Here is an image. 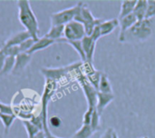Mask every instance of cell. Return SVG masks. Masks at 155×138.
Returning a JSON list of instances; mask_svg holds the SVG:
<instances>
[{
    "label": "cell",
    "mask_w": 155,
    "mask_h": 138,
    "mask_svg": "<svg viewBox=\"0 0 155 138\" xmlns=\"http://www.w3.org/2000/svg\"><path fill=\"white\" fill-rule=\"evenodd\" d=\"M35 42V40L33 39L32 37L29 38V39H27V40H25V42H23L21 45H18V48H19L20 53H27L30 50V48L33 46V45H34Z\"/></svg>",
    "instance_id": "cell-26"
},
{
    "label": "cell",
    "mask_w": 155,
    "mask_h": 138,
    "mask_svg": "<svg viewBox=\"0 0 155 138\" xmlns=\"http://www.w3.org/2000/svg\"><path fill=\"white\" fill-rule=\"evenodd\" d=\"M15 56H6L4 66L0 72V76H6L10 73H12L14 66H15Z\"/></svg>",
    "instance_id": "cell-23"
},
{
    "label": "cell",
    "mask_w": 155,
    "mask_h": 138,
    "mask_svg": "<svg viewBox=\"0 0 155 138\" xmlns=\"http://www.w3.org/2000/svg\"><path fill=\"white\" fill-rule=\"evenodd\" d=\"M6 59V55L4 53V51L0 48V72L4 66V64H5V61Z\"/></svg>",
    "instance_id": "cell-33"
},
{
    "label": "cell",
    "mask_w": 155,
    "mask_h": 138,
    "mask_svg": "<svg viewBox=\"0 0 155 138\" xmlns=\"http://www.w3.org/2000/svg\"><path fill=\"white\" fill-rule=\"evenodd\" d=\"M101 75L102 72L98 71L96 69L93 70L91 73H89L87 76H85V77L87 78V80L90 82V84L98 91L99 88V83H100V78H101Z\"/></svg>",
    "instance_id": "cell-22"
},
{
    "label": "cell",
    "mask_w": 155,
    "mask_h": 138,
    "mask_svg": "<svg viewBox=\"0 0 155 138\" xmlns=\"http://www.w3.org/2000/svg\"><path fill=\"white\" fill-rule=\"evenodd\" d=\"M54 43H56V42L54 41V40H52V39H49V38H47L45 36L39 37L38 40H36L34 43L33 46L30 48V50L27 52V54H29V55L32 56L34 53L38 52V51H41V50H44V49L49 47L50 45H54Z\"/></svg>",
    "instance_id": "cell-14"
},
{
    "label": "cell",
    "mask_w": 155,
    "mask_h": 138,
    "mask_svg": "<svg viewBox=\"0 0 155 138\" xmlns=\"http://www.w3.org/2000/svg\"><path fill=\"white\" fill-rule=\"evenodd\" d=\"M118 26H119L118 18H113L110 20H104L99 25L102 36H106V35L112 34Z\"/></svg>",
    "instance_id": "cell-12"
},
{
    "label": "cell",
    "mask_w": 155,
    "mask_h": 138,
    "mask_svg": "<svg viewBox=\"0 0 155 138\" xmlns=\"http://www.w3.org/2000/svg\"><path fill=\"white\" fill-rule=\"evenodd\" d=\"M62 124V121L61 119L58 117V116H52L50 119H49V125L53 127H59Z\"/></svg>",
    "instance_id": "cell-31"
},
{
    "label": "cell",
    "mask_w": 155,
    "mask_h": 138,
    "mask_svg": "<svg viewBox=\"0 0 155 138\" xmlns=\"http://www.w3.org/2000/svg\"><path fill=\"white\" fill-rule=\"evenodd\" d=\"M34 138H46V136H45V134L44 131H40L39 133H37V134L34 136Z\"/></svg>",
    "instance_id": "cell-34"
},
{
    "label": "cell",
    "mask_w": 155,
    "mask_h": 138,
    "mask_svg": "<svg viewBox=\"0 0 155 138\" xmlns=\"http://www.w3.org/2000/svg\"><path fill=\"white\" fill-rule=\"evenodd\" d=\"M16 116L15 115H5L0 113V121L2 122L4 126V130H5V135H7L11 126L13 125L14 121L15 120Z\"/></svg>",
    "instance_id": "cell-20"
},
{
    "label": "cell",
    "mask_w": 155,
    "mask_h": 138,
    "mask_svg": "<svg viewBox=\"0 0 155 138\" xmlns=\"http://www.w3.org/2000/svg\"><path fill=\"white\" fill-rule=\"evenodd\" d=\"M57 43H65V44H68L70 45L76 52L77 54L80 56L81 57V61L83 63L86 62V58H85V55H84V49H83V45H82V40H77V41H69V40H66L64 38H62L60 40L57 41Z\"/></svg>",
    "instance_id": "cell-18"
},
{
    "label": "cell",
    "mask_w": 155,
    "mask_h": 138,
    "mask_svg": "<svg viewBox=\"0 0 155 138\" xmlns=\"http://www.w3.org/2000/svg\"><path fill=\"white\" fill-rule=\"evenodd\" d=\"M94 131L90 126L87 125H83L79 130H77L72 138H90L94 135Z\"/></svg>",
    "instance_id": "cell-21"
},
{
    "label": "cell",
    "mask_w": 155,
    "mask_h": 138,
    "mask_svg": "<svg viewBox=\"0 0 155 138\" xmlns=\"http://www.w3.org/2000/svg\"><path fill=\"white\" fill-rule=\"evenodd\" d=\"M84 2L80 1L76 3L74 5L61 10L59 12H55L50 15V20H51V26L53 25H65L68 23L74 20L75 16L77 15L78 12L80 11Z\"/></svg>",
    "instance_id": "cell-3"
},
{
    "label": "cell",
    "mask_w": 155,
    "mask_h": 138,
    "mask_svg": "<svg viewBox=\"0 0 155 138\" xmlns=\"http://www.w3.org/2000/svg\"><path fill=\"white\" fill-rule=\"evenodd\" d=\"M45 136H46V138H62V137H57V136H55L52 135V133H51V132H50L49 134H46V135H45Z\"/></svg>",
    "instance_id": "cell-35"
},
{
    "label": "cell",
    "mask_w": 155,
    "mask_h": 138,
    "mask_svg": "<svg viewBox=\"0 0 155 138\" xmlns=\"http://www.w3.org/2000/svg\"><path fill=\"white\" fill-rule=\"evenodd\" d=\"M74 20L81 23L84 26L86 35L90 36L91 34L93 33L94 27L97 26L98 25H100L104 19L94 17V15L92 14L91 10L87 6V5L84 3L81 9H80V11L78 12L77 15L75 16Z\"/></svg>",
    "instance_id": "cell-4"
},
{
    "label": "cell",
    "mask_w": 155,
    "mask_h": 138,
    "mask_svg": "<svg viewBox=\"0 0 155 138\" xmlns=\"http://www.w3.org/2000/svg\"><path fill=\"white\" fill-rule=\"evenodd\" d=\"M86 35L84 26L74 20L67 25H64V38L69 41H77V40H82L84 36Z\"/></svg>",
    "instance_id": "cell-6"
},
{
    "label": "cell",
    "mask_w": 155,
    "mask_h": 138,
    "mask_svg": "<svg viewBox=\"0 0 155 138\" xmlns=\"http://www.w3.org/2000/svg\"><path fill=\"white\" fill-rule=\"evenodd\" d=\"M94 109H95V108H94ZM94 109L87 108L86 112L84 114V116H83V125L90 126V124H91V119H92V116H93V112H94Z\"/></svg>",
    "instance_id": "cell-28"
},
{
    "label": "cell",
    "mask_w": 155,
    "mask_h": 138,
    "mask_svg": "<svg viewBox=\"0 0 155 138\" xmlns=\"http://www.w3.org/2000/svg\"><path fill=\"white\" fill-rule=\"evenodd\" d=\"M100 118H101V116L98 114L96 109H94V112H93L91 124H90V126L92 127L94 133L98 132V131L101 130V120H100Z\"/></svg>",
    "instance_id": "cell-25"
},
{
    "label": "cell",
    "mask_w": 155,
    "mask_h": 138,
    "mask_svg": "<svg viewBox=\"0 0 155 138\" xmlns=\"http://www.w3.org/2000/svg\"><path fill=\"white\" fill-rule=\"evenodd\" d=\"M56 82L54 80L50 79H45V89H44V94L42 96V113L40 114L42 119H43V124H44V129L43 131L45 134H49L50 130L48 128V122H47V107L49 101L51 100L53 95L54 94V91L56 90Z\"/></svg>",
    "instance_id": "cell-5"
},
{
    "label": "cell",
    "mask_w": 155,
    "mask_h": 138,
    "mask_svg": "<svg viewBox=\"0 0 155 138\" xmlns=\"http://www.w3.org/2000/svg\"><path fill=\"white\" fill-rule=\"evenodd\" d=\"M98 92L104 93V94H113V87H112L111 81L108 76L104 72H102V75H101Z\"/></svg>",
    "instance_id": "cell-19"
},
{
    "label": "cell",
    "mask_w": 155,
    "mask_h": 138,
    "mask_svg": "<svg viewBox=\"0 0 155 138\" xmlns=\"http://www.w3.org/2000/svg\"><path fill=\"white\" fill-rule=\"evenodd\" d=\"M136 3H137V0H124V1H122L118 19H121L124 16H127V15L133 14L134 7L136 5Z\"/></svg>",
    "instance_id": "cell-15"
},
{
    "label": "cell",
    "mask_w": 155,
    "mask_h": 138,
    "mask_svg": "<svg viewBox=\"0 0 155 138\" xmlns=\"http://www.w3.org/2000/svg\"><path fill=\"white\" fill-rule=\"evenodd\" d=\"M18 19L25 30L29 33L31 37L35 41L39 38V25L35 15L34 14L30 2L28 0H18Z\"/></svg>",
    "instance_id": "cell-2"
},
{
    "label": "cell",
    "mask_w": 155,
    "mask_h": 138,
    "mask_svg": "<svg viewBox=\"0 0 155 138\" xmlns=\"http://www.w3.org/2000/svg\"><path fill=\"white\" fill-rule=\"evenodd\" d=\"M147 6H148V1L147 0H138L137 1L133 14L136 16L138 21L145 19Z\"/></svg>",
    "instance_id": "cell-17"
},
{
    "label": "cell",
    "mask_w": 155,
    "mask_h": 138,
    "mask_svg": "<svg viewBox=\"0 0 155 138\" xmlns=\"http://www.w3.org/2000/svg\"><path fill=\"white\" fill-rule=\"evenodd\" d=\"M155 17V0H148V6L145 19H153Z\"/></svg>",
    "instance_id": "cell-27"
},
{
    "label": "cell",
    "mask_w": 155,
    "mask_h": 138,
    "mask_svg": "<svg viewBox=\"0 0 155 138\" xmlns=\"http://www.w3.org/2000/svg\"><path fill=\"white\" fill-rule=\"evenodd\" d=\"M22 123H23V125H24V126H25V128L26 130L28 138H34V136L37 133L42 131L36 126H35L30 120H22Z\"/></svg>",
    "instance_id": "cell-24"
},
{
    "label": "cell",
    "mask_w": 155,
    "mask_h": 138,
    "mask_svg": "<svg viewBox=\"0 0 155 138\" xmlns=\"http://www.w3.org/2000/svg\"><path fill=\"white\" fill-rule=\"evenodd\" d=\"M118 20H119V27H120V33L118 37L122 36L127 30H129L133 25H134L138 21V19L134 14H131Z\"/></svg>",
    "instance_id": "cell-13"
},
{
    "label": "cell",
    "mask_w": 155,
    "mask_h": 138,
    "mask_svg": "<svg viewBox=\"0 0 155 138\" xmlns=\"http://www.w3.org/2000/svg\"><path fill=\"white\" fill-rule=\"evenodd\" d=\"M153 35V19L139 20L127 30L122 36L118 37L119 42L124 44H141L146 42Z\"/></svg>",
    "instance_id": "cell-1"
},
{
    "label": "cell",
    "mask_w": 155,
    "mask_h": 138,
    "mask_svg": "<svg viewBox=\"0 0 155 138\" xmlns=\"http://www.w3.org/2000/svg\"><path fill=\"white\" fill-rule=\"evenodd\" d=\"M94 41H98L101 37H102V35H101V31H100V27H99V25H97V26H95L94 27V31H93V33L91 34V35H90Z\"/></svg>",
    "instance_id": "cell-30"
},
{
    "label": "cell",
    "mask_w": 155,
    "mask_h": 138,
    "mask_svg": "<svg viewBox=\"0 0 155 138\" xmlns=\"http://www.w3.org/2000/svg\"><path fill=\"white\" fill-rule=\"evenodd\" d=\"M31 38V35H29V33L25 30L21 31V32H17L15 34H14L13 35H11L5 43L4 45L5 46H18L19 45H21L23 42H25V40Z\"/></svg>",
    "instance_id": "cell-11"
},
{
    "label": "cell",
    "mask_w": 155,
    "mask_h": 138,
    "mask_svg": "<svg viewBox=\"0 0 155 138\" xmlns=\"http://www.w3.org/2000/svg\"><path fill=\"white\" fill-rule=\"evenodd\" d=\"M114 100V94H104V93L98 92L97 93V104L95 106V109L98 112V114L102 116L103 112L107 107V106H109V104H111Z\"/></svg>",
    "instance_id": "cell-10"
},
{
    "label": "cell",
    "mask_w": 155,
    "mask_h": 138,
    "mask_svg": "<svg viewBox=\"0 0 155 138\" xmlns=\"http://www.w3.org/2000/svg\"><path fill=\"white\" fill-rule=\"evenodd\" d=\"M0 113L5 115H14V110L11 106L0 102Z\"/></svg>",
    "instance_id": "cell-29"
},
{
    "label": "cell",
    "mask_w": 155,
    "mask_h": 138,
    "mask_svg": "<svg viewBox=\"0 0 155 138\" xmlns=\"http://www.w3.org/2000/svg\"><path fill=\"white\" fill-rule=\"evenodd\" d=\"M42 74L45 76V79H50L54 81L60 80L70 74V67H60V68H41Z\"/></svg>",
    "instance_id": "cell-7"
},
{
    "label": "cell",
    "mask_w": 155,
    "mask_h": 138,
    "mask_svg": "<svg viewBox=\"0 0 155 138\" xmlns=\"http://www.w3.org/2000/svg\"><path fill=\"white\" fill-rule=\"evenodd\" d=\"M113 138H119V137H118L117 134H116V133H114V137Z\"/></svg>",
    "instance_id": "cell-36"
},
{
    "label": "cell",
    "mask_w": 155,
    "mask_h": 138,
    "mask_svg": "<svg viewBox=\"0 0 155 138\" xmlns=\"http://www.w3.org/2000/svg\"><path fill=\"white\" fill-rule=\"evenodd\" d=\"M64 25H53L50 27L49 31L44 36L52 39L57 43L58 40L64 38Z\"/></svg>",
    "instance_id": "cell-16"
},
{
    "label": "cell",
    "mask_w": 155,
    "mask_h": 138,
    "mask_svg": "<svg viewBox=\"0 0 155 138\" xmlns=\"http://www.w3.org/2000/svg\"><path fill=\"white\" fill-rule=\"evenodd\" d=\"M115 132H114V130L112 128V127H110V128H108L105 132H104V134L101 136V138H113L114 137V134Z\"/></svg>",
    "instance_id": "cell-32"
},
{
    "label": "cell",
    "mask_w": 155,
    "mask_h": 138,
    "mask_svg": "<svg viewBox=\"0 0 155 138\" xmlns=\"http://www.w3.org/2000/svg\"><path fill=\"white\" fill-rule=\"evenodd\" d=\"M32 58V56L27 53H20L15 56V64L12 74L15 76H19L23 73L25 67L28 66Z\"/></svg>",
    "instance_id": "cell-9"
},
{
    "label": "cell",
    "mask_w": 155,
    "mask_h": 138,
    "mask_svg": "<svg viewBox=\"0 0 155 138\" xmlns=\"http://www.w3.org/2000/svg\"><path fill=\"white\" fill-rule=\"evenodd\" d=\"M96 44H97V42L94 41L91 36L85 35L82 39V45H83V49H84V52L85 55L86 62L89 64H92V65H94V57Z\"/></svg>",
    "instance_id": "cell-8"
}]
</instances>
